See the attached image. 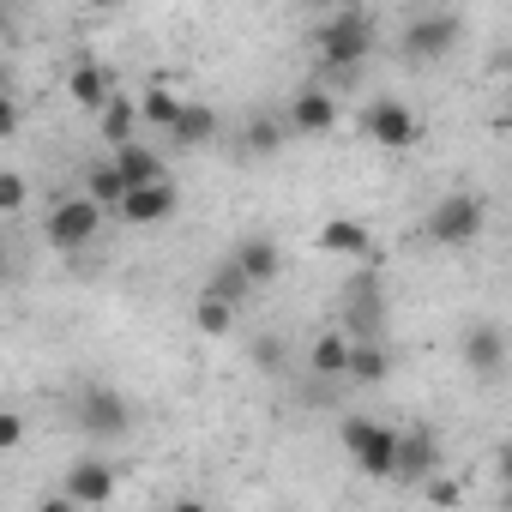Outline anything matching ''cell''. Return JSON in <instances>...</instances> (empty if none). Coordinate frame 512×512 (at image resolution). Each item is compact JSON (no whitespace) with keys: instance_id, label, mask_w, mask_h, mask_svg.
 <instances>
[{"instance_id":"6da1fadb","label":"cell","mask_w":512,"mask_h":512,"mask_svg":"<svg viewBox=\"0 0 512 512\" xmlns=\"http://www.w3.org/2000/svg\"><path fill=\"white\" fill-rule=\"evenodd\" d=\"M374 55V13L368 7H338L320 19L314 31V79L326 85H350Z\"/></svg>"},{"instance_id":"7a4b0ae2","label":"cell","mask_w":512,"mask_h":512,"mask_svg":"<svg viewBox=\"0 0 512 512\" xmlns=\"http://www.w3.org/2000/svg\"><path fill=\"white\" fill-rule=\"evenodd\" d=\"M67 410H73L79 434H91V440H127L133 422H139L133 398L121 386H109V380H79L73 398H67Z\"/></svg>"},{"instance_id":"3957f363","label":"cell","mask_w":512,"mask_h":512,"mask_svg":"<svg viewBox=\"0 0 512 512\" xmlns=\"http://www.w3.org/2000/svg\"><path fill=\"white\" fill-rule=\"evenodd\" d=\"M482 229H488V199H482L476 187L440 193V199L428 205V217H422V235H428L434 247H470Z\"/></svg>"},{"instance_id":"277c9868","label":"cell","mask_w":512,"mask_h":512,"mask_svg":"<svg viewBox=\"0 0 512 512\" xmlns=\"http://www.w3.org/2000/svg\"><path fill=\"white\" fill-rule=\"evenodd\" d=\"M338 440H344V452H350V464L362 476H374V482L392 476V458H398V428L392 422H380V416H344Z\"/></svg>"},{"instance_id":"5b68a950","label":"cell","mask_w":512,"mask_h":512,"mask_svg":"<svg viewBox=\"0 0 512 512\" xmlns=\"http://www.w3.org/2000/svg\"><path fill=\"white\" fill-rule=\"evenodd\" d=\"M97 235H103V205H97L91 193H67V199H55L49 217H43V241H49L55 253H79V247H91Z\"/></svg>"},{"instance_id":"8992f818","label":"cell","mask_w":512,"mask_h":512,"mask_svg":"<svg viewBox=\"0 0 512 512\" xmlns=\"http://www.w3.org/2000/svg\"><path fill=\"white\" fill-rule=\"evenodd\" d=\"M458 37H464V19L452 13V7H428V13H416L410 25H404V61L410 67H434V61H446L452 49H458Z\"/></svg>"},{"instance_id":"52a82bcc","label":"cell","mask_w":512,"mask_h":512,"mask_svg":"<svg viewBox=\"0 0 512 512\" xmlns=\"http://www.w3.org/2000/svg\"><path fill=\"white\" fill-rule=\"evenodd\" d=\"M362 139L380 145V151H416L422 145V115L404 97H374L362 109Z\"/></svg>"},{"instance_id":"ba28073f","label":"cell","mask_w":512,"mask_h":512,"mask_svg":"<svg viewBox=\"0 0 512 512\" xmlns=\"http://www.w3.org/2000/svg\"><path fill=\"white\" fill-rule=\"evenodd\" d=\"M223 260H229L253 290H272V284L284 278V247H278V235H272V229H247V235L223 253Z\"/></svg>"},{"instance_id":"9c48e42d","label":"cell","mask_w":512,"mask_h":512,"mask_svg":"<svg viewBox=\"0 0 512 512\" xmlns=\"http://www.w3.org/2000/svg\"><path fill=\"white\" fill-rule=\"evenodd\" d=\"M121 223H133V229H157L163 217H175L181 211V187L163 175V181H139V187H121V199L109 205Z\"/></svg>"},{"instance_id":"30bf717a","label":"cell","mask_w":512,"mask_h":512,"mask_svg":"<svg viewBox=\"0 0 512 512\" xmlns=\"http://www.w3.org/2000/svg\"><path fill=\"white\" fill-rule=\"evenodd\" d=\"M284 127H290V139H326V133L338 127V97H332V85L308 79V85L290 97V109H284Z\"/></svg>"},{"instance_id":"8fae6325","label":"cell","mask_w":512,"mask_h":512,"mask_svg":"<svg viewBox=\"0 0 512 512\" xmlns=\"http://www.w3.org/2000/svg\"><path fill=\"white\" fill-rule=\"evenodd\" d=\"M314 247L326 253V260H350V266H374L380 260V241H374V229L362 217H326Z\"/></svg>"},{"instance_id":"7c38bea8","label":"cell","mask_w":512,"mask_h":512,"mask_svg":"<svg viewBox=\"0 0 512 512\" xmlns=\"http://www.w3.org/2000/svg\"><path fill=\"white\" fill-rule=\"evenodd\" d=\"M458 362L476 380H500L506 374V332H500V320H470L464 338H458Z\"/></svg>"},{"instance_id":"4fadbf2b","label":"cell","mask_w":512,"mask_h":512,"mask_svg":"<svg viewBox=\"0 0 512 512\" xmlns=\"http://www.w3.org/2000/svg\"><path fill=\"white\" fill-rule=\"evenodd\" d=\"M380 320H386L380 278H374V266H362V272L350 278V290H344V332H350V338H374Z\"/></svg>"},{"instance_id":"5bb4252c","label":"cell","mask_w":512,"mask_h":512,"mask_svg":"<svg viewBox=\"0 0 512 512\" xmlns=\"http://www.w3.org/2000/svg\"><path fill=\"white\" fill-rule=\"evenodd\" d=\"M428 470H440V434H434L428 422H416V428H398V458H392V476L416 488Z\"/></svg>"},{"instance_id":"9a60e30c","label":"cell","mask_w":512,"mask_h":512,"mask_svg":"<svg viewBox=\"0 0 512 512\" xmlns=\"http://www.w3.org/2000/svg\"><path fill=\"white\" fill-rule=\"evenodd\" d=\"M61 494H67L73 506H109V500H115V464H109V458H79V464L67 470Z\"/></svg>"},{"instance_id":"2e32d148","label":"cell","mask_w":512,"mask_h":512,"mask_svg":"<svg viewBox=\"0 0 512 512\" xmlns=\"http://www.w3.org/2000/svg\"><path fill=\"white\" fill-rule=\"evenodd\" d=\"M109 91H115V73H109L103 61H91V55H79V61L67 67V97H73V109H85V115H97V109L109 103Z\"/></svg>"},{"instance_id":"e0dca14e","label":"cell","mask_w":512,"mask_h":512,"mask_svg":"<svg viewBox=\"0 0 512 512\" xmlns=\"http://www.w3.org/2000/svg\"><path fill=\"white\" fill-rule=\"evenodd\" d=\"M109 163H115V175H121V187H139V181H163L169 175V163H163V151H151L139 133L127 139V145H109Z\"/></svg>"},{"instance_id":"ac0fdd59","label":"cell","mask_w":512,"mask_h":512,"mask_svg":"<svg viewBox=\"0 0 512 512\" xmlns=\"http://www.w3.org/2000/svg\"><path fill=\"white\" fill-rule=\"evenodd\" d=\"M217 109L211 103H199V97H181V109H175V121H169V139L175 145H211L217 139Z\"/></svg>"},{"instance_id":"d6986e66","label":"cell","mask_w":512,"mask_h":512,"mask_svg":"<svg viewBox=\"0 0 512 512\" xmlns=\"http://www.w3.org/2000/svg\"><path fill=\"white\" fill-rule=\"evenodd\" d=\"M392 374V350H386V338L374 332V338H350V362H344V380H362V386H380Z\"/></svg>"},{"instance_id":"ffe728a7","label":"cell","mask_w":512,"mask_h":512,"mask_svg":"<svg viewBox=\"0 0 512 512\" xmlns=\"http://www.w3.org/2000/svg\"><path fill=\"white\" fill-rule=\"evenodd\" d=\"M97 133H103V145H127V139L139 133V97H127V91L115 85L109 103L97 109Z\"/></svg>"},{"instance_id":"44dd1931","label":"cell","mask_w":512,"mask_h":512,"mask_svg":"<svg viewBox=\"0 0 512 512\" xmlns=\"http://www.w3.org/2000/svg\"><path fill=\"white\" fill-rule=\"evenodd\" d=\"M344 362H350V332H344V326L320 332L314 350H308V368H314L320 380H344Z\"/></svg>"},{"instance_id":"7402d4cb","label":"cell","mask_w":512,"mask_h":512,"mask_svg":"<svg viewBox=\"0 0 512 512\" xmlns=\"http://www.w3.org/2000/svg\"><path fill=\"white\" fill-rule=\"evenodd\" d=\"M229 326H235V302L217 296V290H199V302H193V332H199V338H229Z\"/></svg>"},{"instance_id":"603a6c76","label":"cell","mask_w":512,"mask_h":512,"mask_svg":"<svg viewBox=\"0 0 512 512\" xmlns=\"http://www.w3.org/2000/svg\"><path fill=\"white\" fill-rule=\"evenodd\" d=\"M284 145H290V127L272 121V115H253V121L241 127V151H247V157H278Z\"/></svg>"},{"instance_id":"cb8c5ba5","label":"cell","mask_w":512,"mask_h":512,"mask_svg":"<svg viewBox=\"0 0 512 512\" xmlns=\"http://www.w3.org/2000/svg\"><path fill=\"white\" fill-rule=\"evenodd\" d=\"M175 109H181V91H169V79H151V85H145V97H139V121H145V127H163V133H169Z\"/></svg>"},{"instance_id":"d4e9b609","label":"cell","mask_w":512,"mask_h":512,"mask_svg":"<svg viewBox=\"0 0 512 512\" xmlns=\"http://www.w3.org/2000/svg\"><path fill=\"white\" fill-rule=\"evenodd\" d=\"M31 205V181L19 169H0V217H19Z\"/></svg>"},{"instance_id":"484cf974","label":"cell","mask_w":512,"mask_h":512,"mask_svg":"<svg viewBox=\"0 0 512 512\" xmlns=\"http://www.w3.org/2000/svg\"><path fill=\"white\" fill-rule=\"evenodd\" d=\"M85 193L109 211V205L121 199V175H115V163H91V187H85Z\"/></svg>"},{"instance_id":"4316f807","label":"cell","mask_w":512,"mask_h":512,"mask_svg":"<svg viewBox=\"0 0 512 512\" xmlns=\"http://www.w3.org/2000/svg\"><path fill=\"white\" fill-rule=\"evenodd\" d=\"M205 290H217V296H229L235 308H241V296H253V284H247V278H241V272H235L229 260H217V272H211V284H205Z\"/></svg>"},{"instance_id":"83f0119b","label":"cell","mask_w":512,"mask_h":512,"mask_svg":"<svg viewBox=\"0 0 512 512\" xmlns=\"http://www.w3.org/2000/svg\"><path fill=\"white\" fill-rule=\"evenodd\" d=\"M416 488H422V500H434V506H458V500H464V482H452V476H434V470H428Z\"/></svg>"},{"instance_id":"f1b7e54d","label":"cell","mask_w":512,"mask_h":512,"mask_svg":"<svg viewBox=\"0 0 512 512\" xmlns=\"http://www.w3.org/2000/svg\"><path fill=\"white\" fill-rule=\"evenodd\" d=\"M25 434H31V422H25L13 404H0V452H19V446H25Z\"/></svg>"},{"instance_id":"f546056e","label":"cell","mask_w":512,"mask_h":512,"mask_svg":"<svg viewBox=\"0 0 512 512\" xmlns=\"http://www.w3.org/2000/svg\"><path fill=\"white\" fill-rule=\"evenodd\" d=\"M19 127H25V109H19V97L7 85H0V139H13Z\"/></svg>"},{"instance_id":"4dcf8cb0","label":"cell","mask_w":512,"mask_h":512,"mask_svg":"<svg viewBox=\"0 0 512 512\" xmlns=\"http://www.w3.org/2000/svg\"><path fill=\"white\" fill-rule=\"evenodd\" d=\"M7 266H13V247H7V223H0V278H7Z\"/></svg>"},{"instance_id":"1f68e13d","label":"cell","mask_w":512,"mask_h":512,"mask_svg":"<svg viewBox=\"0 0 512 512\" xmlns=\"http://www.w3.org/2000/svg\"><path fill=\"white\" fill-rule=\"evenodd\" d=\"M0 37H13V0H0Z\"/></svg>"},{"instance_id":"d6a6232c","label":"cell","mask_w":512,"mask_h":512,"mask_svg":"<svg viewBox=\"0 0 512 512\" xmlns=\"http://www.w3.org/2000/svg\"><path fill=\"white\" fill-rule=\"evenodd\" d=\"M79 7H91V13H115V7H127V0H79Z\"/></svg>"},{"instance_id":"836d02e7","label":"cell","mask_w":512,"mask_h":512,"mask_svg":"<svg viewBox=\"0 0 512 512\" xmlns=\"http://www.w3.org/2000/svg\"><path fill=\"white\" fill-rule=\"evenodd\" d=\"M296 7H308V0H296Z\"/></svg>"}]
</instances>
